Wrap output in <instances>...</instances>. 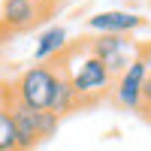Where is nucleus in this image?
<instances>
[{
    "label": "nucleus",
    "instance_id": "1",
    "mask_svg": "<svg viewBox=\"0 0 151 151\" xmlns=\"http://www.w3.org/2000/svg\"><path fill=\"white\" fill-rule=\"evenodd\" d=\"M58 76H60V70L52 67V64H33V67H27L15 79V85H9L12 100L21 103V106H27V109H33V112H48L55 85H58Z\"/></svg>",
    "mask_w": 151,
    "mask_h": 151
},
{
    "label": "nucleus",
    "instance_id": "2",
    "mask_svg": "<svg viewBox=\"0 0 151 151\" xmlns=\"http://www.w3.org/2000/svg\"><path fill=\"white\" fill-rule=\"evenodd\" d=\"M9 115H12V124H15V139H18V151H33L40 142L52 139L60 118L55 112H33L27 106L9 100Z\"/></svg>",
    "mask_w": 151,
    "mask_h": 151
},
{
    "label": "nucleus",
    "instance_id": "3",
    "mask_svg": "<svg viewBox=\"0 0 151 151\" xmlns=\"http://www.w3.org/2000/svg\"><path fill=\"white\" fill-rule=\"evenodd\" d=\"M67 79L73 85L76 97H79V103L88 106L94 103V100H100L106 91H112V82H115V76H112L94 55H85L79 60V67H76L73 73H67Z\"/></svg>",
    "mask_w": 151,
    "mask_h": 151
},
{
    "label": "nucleus",
    "instance_id": "4",
    "mask_svg": "<svg viewBox=\"0 0 151 151\" xmlns=\"http://www.w3.org/2000/svg\"><path fill=\"white\" fill-rule=\"evenodd\" d=\"M88 55H94L112 76H118L130 67L133 58H139V48L121 33H100L97 40L88 42Z\"/></svg>",
    "mask_w": 151,
    "mask_h": 151
},
{
    "label": "nucleus",
    "instance_id": "5",
    "mask_svg": "<svg viewBox=\"0 0 151 151\" xmlns=\"http://www.w3.org/2000/svg\"><path fill=\"white\" fill-rule=\"evenodd\" d=\"M151 64L148 58L139 55L130 60V67L115 76V82H112V97H115V103L121 109H130V112H139L142 109V85H145V76H148Z\"/></svg>",
    "mask_w": 151,
    "mask_h": 151
},
{
    "label": "nucleus",
    "instance_id": "6",
    "mask_svg": "<svg viewBox=\"0 0 151 151\" xmlns=\"http://www.w3.org/2000/svg\"><path fill=\"white\" fill-rule=\"evenodd\" d=\"M55 6L42 3V0H3L0 6V27L9 33H24L36 27Z\"/></svg>",
    "mask_w": 151,
    "mask_h": 151
},
{
    "label": "nucleus",
    "instance_id": "7",
    "mask_svg": "<svg viewBox=\"0 0 151 151\" xmlns=\"http://www.w3.org/2000/svg\"><path fill=\"white\" fill-rule=\"evenodd\" d=\"M142 24H145L142 15H133V12H124V9L97 12V15L88 18V27H91V30H97V33H121V36L139 30Z\"/></svg>",
    "mask_w": 151,
    "mask_h": 151
},
{
    "label": "nucleus",
    "instance_id": "8",
    "mask_svg": "<svg viewBox=\"0 0 151 151\" xmlns=\"http://www.w3.org/2000/svg\"><path fill=\"white\" fill-rule=\"evenodd\" d=\"M67 45H70V40H67V30L64 27H48V30H42V36L36 40V48H33V58L40 60H55V58H60L67 52Z\"/></svg>",
    "mask_w": 151,
    "mask_h": 151
},
{
    "label": "nucleus",
    "instance_id": "9",
    "mask_svg": "<svg viewBox=\"0 0 151 151\" xmlns=\"http://www.w3.org/2000/svg\"><path fill=\"white\" fill-rule=\"evenodd\" d=\"M82 103H79V97H76V91H73V85H70V79H67V73L60 70V76H58V85H55V94H52V106H48V112H55L58 118H64V115H70V112H76Z\"/></svg>",
    "mask_w": 151,
    "mask_h": 151
},
{
    "label": "nucleus",
    "instance_id": "10",
    "mask_svg": "<svg viewBox=\"0 0 151 151\" xmlns=\"http://www.w3.org/2000/svg\"><path fill=\"white\" fill-rule=\"evenodd\" d=\"M0 151H18L15 124H12L9 109H0Z\"/></svg>",
    "mask_w": 151,
    "mask_h": 151
},
{
    "label": "nucleus",
    "instance_id": "11",
    "mask_svg": "<svg viewBox=\"0 0 151 151\" xmlns=\"http://www.w3.org/2000/svg\"><path fill=\"white\" fill-rule=\"evenodd\" d=\"M139 112L151 115V70H148V76H145V85H142V109H139Z\"/></svg>",
    "mask_w": 151,
    "mask_h": 151
},
{
    "label": "nucleus",
    "instance_id": "12",
    "mask_svg": "<svg viewBox=\"0 0 151 151\" xmlns=\"http://www.w3.org/2000/svg\"><path fill=\"white\" fill-rule=\"evenodd\" d=\"M42 3H48V6H55V3H58V0H42Z\"/></svg>",
    "mask_w": 151,
    "mask_h": 151
}]
</instances>
